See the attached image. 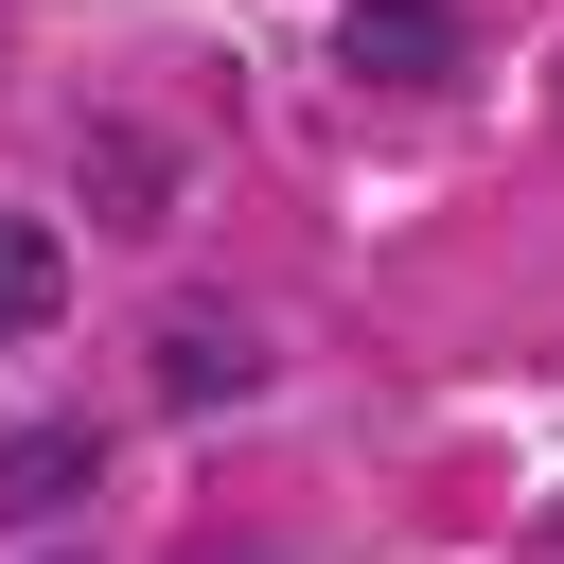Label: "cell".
Masks as SVG:
<instances>
[{
  "mask_svg": "<svg viewBox=\"0 0 564 564\" xmlns=\"http://www.w3.org/2000/svg\"><path fill=\"white\" fill-rule=\"evenodd\" d=\"M458 0H335V70L352 88H458Z\"/></svg>",
  "mask_w": 564,
  "mask_h": 564,
  "instance_id": "cell-1",
  "label": "cell"
},
{
  "mask_svg": "<svg viewBox=\"0 0 564 564\" xmlns=\"http://www.w3.org/2000/svg\"><path fill=\"white\" fill-rule=\"evenodd\" d=\"M53 300H70V247L35 212H0V335H53Z\"/></svg>",
  "mask_w": 564,
  "mask_h": 564,
  "instance_id": "cell-2",
  "label": "cell"
},
{
  "mask_svg": "<svg viewBox=\"0 0 564 564\" xmlns=\"http://www.w3.org/2000/svg\"><path fill=\"white\" fill-rule=\"evenodd\" d=\"M159 388H176V405H212V388H247V335H212V317H176V335H159Z\"/></svg>",
  "mask_w": 564,
  "mask_h": 564,
  "instance_id": "cell-3",
  "label": "cell"
},
{
  "mask_svg": "<svg viewBox=\"0 0 564 564\" xmlns=\"http://www.w3.org/2000/svg\"><path fill=\"white\" fill-rule=\"evenodd\" d=\"M106 212H123V229H141V212H176V176H159V141H141V123H106Z\"/></svg>",
  "mask_w": 564,
  "mask_h": 564,
  "instance_id": "cell-4",
  "label": "cell"
},
{
  "mask_svg": "<svg viewBox=\"0 0 564 564\" xmlns=\"http://www.w3.org/2000/svg\"><path fill=\"white\" fill-rule=\"evenodd\" d=\"M0 494H18V511H53V494H88V441H70V423H53V441H18V458H0Z\"/></svg>",
  "mask_w": 564,
  "mask_h": 564,
  "instance_id": "cell-5",
  "label": "cell"
}]
</instances>
